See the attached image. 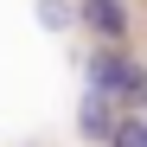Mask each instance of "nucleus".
I'll return each instance as SVG.
<instances>
[{
	"label": "nucleus",
	"mask_w": 147,
	"mask_h": 147,
	"mask_svg": "<svg viewBox=\"0 0 147 147\" xmlns=\"http://www.w3.org/2000/svg\"><path fill=\"white\" fill-rule=\"evenodd\" d=\"M90 90H102L109 102H121V109H141L147 102V64H134L128 51H102L90 64Z\"/></svg>",
	"instance_id": "obj_1"
},
{
	"label": "nucleus",
	"mask_w": 147,
	"mask_h": 147,
	"mask_svg": "<svg viewBox=\"0 0 147 147\" xmlns=\"http://www.w3.org/2000/svg\"><path fill=\"white\" fill-rule=\"evenodd\" d=\"M83 19L102 38H128V13H121V0H83Z\"/></svg>",
	"instance_id": "obj_3"
},
{
	"label": "nucleus",
	"mask_w": 147,
	"mask_h": 147,
	"mask_svg": "<svg viewBox=\"0 0 147 147\" xmlns=\"http://www.w3.org/2000/svg\"><path fill=\"white\" fill-rule=\"evenodd\" d=\"M109 147H147V121H115Z\"/></svg>",
	"instance_id": "obj_4"
},
{
	"label": "nucleus",
	"mask_w": 147,
	"mask_h": 147,
	"mask_svg": "<svg viewBox=\"0 0 147 147\" xmlns=\"http://www.w3.org/2000/svg\"><path fill=\"white\" fill-rule=\"evenodd\" d=\"M77 128H83L90 141H109V134H115V102H109L102 90H90V96H83V109H77Z\"/></svg>",
	"instance_id": "obj_2"
}]
</instances>
